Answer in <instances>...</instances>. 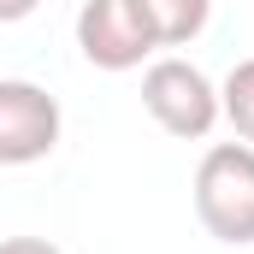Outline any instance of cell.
I'll use <instances>...</instances> for the list:
<instances>
[{
    "label": "cell",
    "mask_w": 254,
    "mask_h": 254,
    "mask_svg": "<svg viewBox=\"0 0 254 254\" xmlns=\"http://www.w3.org/2000/svg\"><path fill=\"white\" fill-rule=\"evenodd\" d=\"M219 119H231V130L254 148V60H237L219 83Z\"/></svg>",
    "instance_id": "cell-6"
},
{
    "label": "cell",
    "mask_w": 254,
    "mask_h": 254,
    "mask_svg": "<svg viewBox=\"0 0 254 254\" xmlns=\"http://www.w3.org/2000/svg\"><path fill=\"white\" fill-rule=\"evenodd\" d=\"M36 6H42V0H0V24H24Z\"/></svg>",
    "instance_id": "cell-8"
},
{
    "label": "cell",
    "mask_w": 254,
    "mask_h": 254,
    "mask_svg": "<svg viewBox=\"0 0 254 254\" xmlns=\"http://www.w3.org/2000/svg\"><path fill=\"white\" fill-rule=\"evenodd\" d=\"M60 101L42 83L0 77V166H36L60 148Z\"/></svg>",
    "instance_id": "cell-3"
},
{
    "label": "cell",
    "mask_w": 254,
    "mask_h": 254,
    "mask_svg": "<svg viewBox=\"0 0 254 254\" xmlns=\"http://www.w3.org/2000/svg\"><path fill=\"white\" fill-rule=\"evenodd\" d=\"M77 48L95 71H136L154 54V36L130 12V0H83L77 12Z\"/></svg>",
    "instance_id": "cell-4"
},
{
    "label": "cell",
    "mask_w": 254,
    "mask_h": 254,
    "mask_svg": "<svg viewBox=\"0 0 254 254\" xmlns=\"http://www.w3.org/2000/svg\"><path fill=\"white\" fill-rule=\"evenodd\" d=\"M130 12L142 18V30L154 36V48H184L207 30L213 0H130Z\"/></svg>",
    "instance_id": "cell-5"
},
{
    "label": "cell",
    "mask_w": 254,
    "mask_h": 254,
    "mask_svg": "<svg viewBox=\"0 0 254 254\" xmlns=\"http://www.w3.org/2000/svg\"><path fill=\"white\" fill-rule=\"evenodd\" d=\"M142 107H148V119L166 136H184V142H201L219 125V89H213V77L201 65L178 60V54H166V60H154L142 71Z\"/></svg>",
    "instance_id": "cell-2"
},
{
    "label": "cell",
    "mask_w": 254,
    "mask_h": 254,
    "mask_svg": "<svg viewBox=\"0 0 254 254\" xmlns=\"http://www.w3.org/2000/svg\"><path fill=\"white\" fill-rule=\"evenodd\" d=\"M195 213L219 243H231V249L254 243V148L249 142H213L201 154V166H195Z\"/></svg>",
    "instance_id": "cell-1"
},
{
    "label": "cell",
    "mask_w": 254,
    "mask_h": 254,
    "mask_svg": "<svg viewBox=\"0 0 254 254\" xmlns=\"http://www.w3.org/2000/svg\"><path fill=\"white\" fill-rule=\"evenodd\" d=\"M0 254H65L60 243H48V237H6Z\"/></svg>",
    "instance_id": "cell-7"
}]
</instances>
